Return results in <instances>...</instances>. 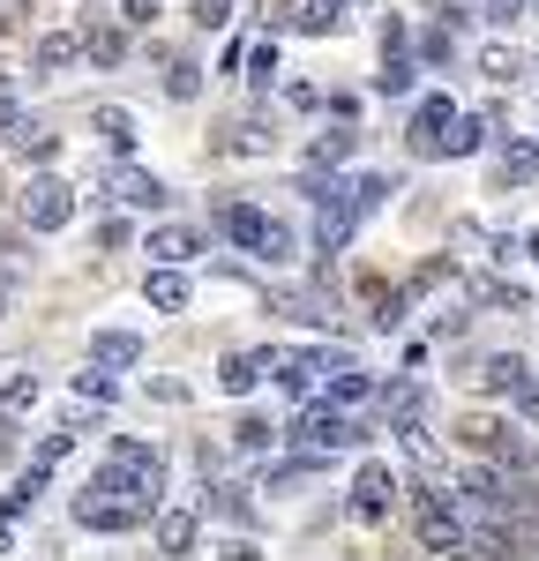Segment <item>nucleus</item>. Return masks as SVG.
<instances>
[{
  "mask_svg": "<svg viewBox=\"0 0 539 561\" xmlns=\"http://www.w3.org/2000/svg\"><path fill=\"white\" fill-rule=\"evenodd\" d=\"M158 494H165V457L150 442H113L98 479L76 494V524L83 531H128L158 510Z\"/></svg>",
  "mask_w": 539,
  "mask_h": 561,
  "instance_id": "1",
  "label": "nucleus"
},
{
  "mask_svg": "<svg viewBox=\"0 0 539 561\" xmlns=\"http://www.w3.org/2000/svg\"><path fill=\"white\" fill-rule=\"evenodd\" d=\"M382 195H390V180H382V173H359V180L322 187V225H314V248H322V255H337V248L353 240V225L375 210Z\"/></svg>",
  "mask_w": 539,
  "mask_h": 561,
  "instance_id": "2",
  "label": "nucleus"
},
{
  "mask_svg": "<svg viewBox=\"0 0 539 561\" xmlns=\"http://www.w3.org/2000/svg\"><path fill=\"white\" fill-rule=\"evenodd\" d=\"M218 225H225L232 248H248V255H263V262H293V232H285L277 217H263L255 203H225Z\"/></svg>",
  "mask_w": 539,
  "mask_h": 561,
  "instance_id": "3",
  "label": "nucleus"
},
{
  "mask_svg": "<svg viewBox=\"0 0 539 561\" xmlns=\"http://www.w3.org/2000/svg\"><path fill=\"white\" fill-rule=\"evenodd\" d=\"M15 210H23V225H38V232H60V225L76 217V195H68V180L38 173L23 195H15Z\"/></svg>",
  "mask_w": 539,
  "mask_h": 561,
  "instance_id": "4",
  "label": "nucleus"
},
{
  "mask_svg": "<svg viewBox=\"0 0 539 561\" xmlns=\"http://www.w3.org/2000/svg\"><path fill=\"white\" fill-rule=\"evenodd\" d=\"M270 367H277V382L293 389V397H314V389H322L330 375H337V367H345V352H277Z\"/></svg>",
  "mask_w": 539,
  "mask_h": 561,
  "instance_id": "5",
  "label": "nucleus"
},
{
  "mask_svg": "<svg viewBox=\"0 0 539 561\" xmlns=\"http://www.w3.org/2000/svg\"><path fill=\"white\" fill-rule=\"evenodd\" d=\"M420 539H427L435 554H457V547H465V517H457L449 494H420Z\"/></svg>",
  "mask_w": 539,
  "mask_h": 561,
  "instance_id": "6",
  "label": "nucleus"
},
{
  "mask_svg": "<svg viewBox=\"0 0 539 561\" xmlns=\"http://www.w3.org/2000/svg\"><path fill=\"white\" fill-rule=\"evenodd\" d=\"M390 494H398V479H390V465H359L353 479V517H390Z\"/></svg>",
  "mask_w": 539,
  "mask_h": 561,
  "instance_id": "7",
  "label": "nucleus"
},
{
  "mask_svg": "<svg viewBox=\"0 0 539 561\" xmlns=\"http://www.w3.org/2000/svg\"><path fill=\"white\" fill-rule=\"evenodd\" d=\"M105 187H113L128 210H165V180H150L142 165H113V173H105Z\"/></svg>",
  "mask_w": 539,
  "mask_h": 561,
  "instance_id": "8",
  "label": "nucleus"
},
{
  "mask_svg": "<svg viewBox=\"0 0 539 561\" xmlns=\"http://www.w3.org/2000/svg\"><path fill=\"white\" fill-rule=\"evenodd\" d=\"M449 121H457V113H449V98H427V105L412 113V150H420V158H443Z\"/></svg>",
  "mask_w": 539,
  "mask_h": 561,
  "instance_id": "9",
  "label": "nucleus"
},
{
  "mask_svg": "<svg viewBox=\"0 0 539 561\" xmlns=\"http://www.w3.org/2000/svg\"><path fill=\"white\" fill-rule=\"evenodd\" d=\"M270 359H277V352H225V359H218V389H225V397H248V389L263 382Z\"/></svg>",
  "mask_w": 539,
  "mask_h": 561,
  "instance_id": "10",
  "label": "nucleus"
},
{
  "mask_svg": "<svg viewBox=\"0 0 539 561\" xmlns=\"http://www.w3.org/2000/svg\"><path fill=\"white\" fill-rule=\"evenodd\" d=\"M90 359L121 375V367H135V359H142V337H135V330H98V337H90Z\"/></svg>",
  "mask_w": 539,
  "mask_h": 561,
  "instance_id": "11",
  "label": "nucleus"
},
{
  "mask_svg": "<svg viewBox=\"0 0 539 561\" xmlns=\"http://www.w3.org/2000/svg\"><path fill=\"white\" fill-rule=\"evenodd\" d=\"M142 248H150L158 262H187V255H203V232H195V225H158Z\"/></svg>",
  "mask_w": 539,
  "mask_h": 561,
  "instance_id": "12",
  "label": "nucleus"
},
{
  "mask_svg": "<svg viewBox=\"0 0 539 561\" xmlns=\"http://www.w3.org/2000/svg\"><path fill=\"white\" fill-rule=\"evenodd\" d=\"M142 300H150V307H165V314H180V307H187V277H180V262H158V270H150Z\"/></svg>",
  "mask_w": 539,
  "mask_h": 561,
  "instance_id": "13",
  "label": "nucleus"
},
{
  "mask_svg": "<svg viewBox=\"0 0 539 561\" xmlns=\"http://www.w3.org/2000/svg\"><path fill=\"white\" fill-rule=\"evenodd\" d=\"M158 547H165V554H187V547H195V510H165V517H158Z\"/></svg>",
  "mask_w": 539,
  "mask_h": 561,
  "instance_id": "14",
  "label": "nucleus"
},
{
  "mask_svg": "<svg viewBox=\"0 0 539 561\" xmlns=\"http://www.w3.org/2000/svg\"><path fill=\"white\" fill-rule=\"evenodd\" d=\"M480 142H494V121H449L443 158H465V150H480Z\"/></svg>",
  "mask_w": 539,
  "mask_h": 561,
  "instance_id": "15",
  "label": "nucleus"
},
{
  "mask_svg": "<svg viewBox=\"0 0 539 561\" xmlns=\"http://www.w3.org/2000/svg\"><path fill=\"white\" fill-rule=\"evenodd\" d=\"M90 404H113V367H98V359H90V375H76V412Z\"/></svg>",
  "mask_w": 539,
  "mask_h": 561,
  "instance_id": "16",
  "label": "nucleus"
},
{
  "mask_svg": "<svg viewBox=\"0 0 539 561\" xmlns=\"http://www.w3.org/2000/svg\"><path fill=\"white\" fill-rule=\"evenodd\" d=\"M480 382H488V389H517V382H525V359H517V352H494L488 367H480Z\"/></svg>",
  "mask_w": 539,
  "mask_h": 561,
  "instance_id": "17",
  "label": "nucleus"
},
{
  "mask_svg": "<svg viewBox=\"0 0 539 561\" xmlns=\"http://www.w3.org/2000/svg\"><path fill=\"white\" fill-rule=\"evenodd\" d=\"M98 135L113 142V158H128V150H135V121L121 113V105H113V113H98Z\"/></svg>",
  "mask_w": 539,
  "mask_h": 561,
  "instance_id": "18",
  "label": "nucleus"
},
{
  "mask_svg": "<svg viewBox=\"0 0 539 561\" xmlns=\"http://www.w3.org/2000/svg\"><path fill=\"white\" fill-rule=\"evenodd\" d=\"M76 53H83V38H76V31H53V38H38V68H68Z\"/></svg>",
  "mask_w": 539,
  "mask_h": 561,
  "instance_id": "19",
  "label": "nucleus"
},
{
  "mask_svg": "<svg viewBox=\"0 0 539 561\" xmlns=\"http://www.w3.org/2000/svg\"><path fill=\"white\" fill-rule=\"evenodd\" d=\"M337 23H345V0H308V8H300V31H314V38L337 31Z\"/></svg>",
  "mask_w": 539,
  "mask_h": 561,
  "instance_id": "20",
  "label": "nucleus"
},
{
  "mask_svg": "<svg viewBox=\"0 0 539 561\" xmlns=\"http://www.w3.org/2000/svg\"><path fill=\"white\" fill-rule=\"evenodd\" d=\"M23 158H53V128H38V121H15V135H8Z\"/></svg>",
  "mask_w": 539,
  "mask_h": 561,
  "instance_id": "21",
  "label": "nucleus"
},
{
  "mask_svg": "<svg viewBox=\"0 0 539 561\" xmlns=\"http://www.w3.org/2000/svg\"><path fill=\"white\" fill-rule=\"evenodd\" d=\"M83 53L98 60V68H113V60L128 53V38H121V31H90V38H83Z\"/></svg>",
  "mask_w": 539,
  "mask_h": 561,
  "instance_id": "22",
  "label": "nucleus"
},
{
  "mask_svg": "<svg viewBox=\"0 0 539 561\" xmlns=\"http://www.w3.org/2000/svg\"><path fill=\"white\" fill-rule=\"evenodd\" d=\"M0 404H8V412H31V404H38V375H15V382L0 389Z\"/></svg>",
  "mask_w": 539,
  "mask_h": 561,
  "instance_id": "23",
  "label": "nucleus"
},
{
  "mask_svg": "<svg viewBox=\"0 0 539 561\" xmlns=\"http://www.w3.org/2000/svg\"><path fill=\"white\" fill-rule=\"evenodd\" d=\"M68 449H76V434H45L38 449H31V465H38V472H53V465H60Z\"/></svg>",
  "mask_w": 539,
  "mask_h": 561,
  "instance_id": "24",
  "label": "nucleus"
},
{
  "mask_svg": "<svg viewBox=\"0 0 539 561\" xmlns=\"http://www.w3.org/2000/svg\"><path fill=\"white\" fill-rule=\"evenodd\" d=\"M165 90H173V98H195V90H203V76H195V60H173V76H165Z\"/></svg>",
  "mask_w": 539,
  "mask_h": 561,
  "instance_id": "25",
  "label": "nucleus"
},
{
  "mask_svg": "<svg viewBox=\"0 0 539 561\" xmlns=\"http://www.w3.org/2000/svg\"><path fill=\"white\" fill-rule=\"evenodd\" d=\"M195 23H203V31H225V23H232V0H195Z\"/></svg>",
  "mask_w": 539,
  "mask_h": 561,
  "instance_id": "26",
  "label": "nucleus"
},
{
  "mask_svg": "<svg viewBox=\"0 0 539 561\" xmlns=\"http://www.w3.org/2000/svg\"><path fill=\"white\" fill-rule=\"evenodd\" d=\"M248 76H255V83H270V76H277V53H270V45H255V53H248Z\"/></svg>",
  "mask_w": 539,
  "mask_h": 561,
  "instance_id": "27",
  "label": "nucleus"
},
{
  "mask_svg": "<svg viewBox=\"0 0 539 561\" xmlns=\"http://www.w3.org/2000/svg\"><path fill=\"white\" fill-rule=\"evenodd\" d=\"M232 442H240V449H270V427H263V420H240V434H232Z\"/></svg>",
  "mask_w": 539,
  "mask_h": 561,
  "instance_id": "28",
  "label": "nucleus"
},
{
  "mask_svg": "<svg viewBox=\"0 0 539 561\" xmlns=\"http://www.w3.org/2000/svg\"><path fill=\"white\" fill-rule=\"evenodd\" d=\"M517 412H525V420L539 427V382H517Z\"/></svg>",
  "mask_w": 539,
  "mask_h": 561,
  "instance_id": "29",
  "label": "nucleus"
},
{
  "mask_svg": "<svg viewBox=\"0 0 539 561\" xmlns=\"http://www.w3.org/2000/svg\"><path fill=\"white\" fill-rule=\"evenodd\" d=\"M480 15H488V23H509V15H517V0H480Z\"/></svg>",
  "mask_w": 539,
  "mask_h": 561,
  "instance_id": "30",
  "label": "nucleus"
},
{
  "mask_svg": "<svg viewBox=\"0 0 539 561\" xmlns=\"http://www.w3.org/2000/svg\"><path fill=\"white\" fill-rule=\"evenodd\" d=\"M0 457H15V420H8V404H0Z\"/></svg>",
  "mask_w": 539,
  "mask_h": 561,
  "instance_id": "31",
  "label": "nucleus"
},
{
  "mask_svg": "<svg viewBox=\"0 0 539 561\" xmlns=\"http://www.w3.org/2000/svg\"><path fill=\"white\" fill-rule=\"evenodd\" d=\"M15 121H23V113H15V105H8V98H0V128H15Z\"/></svg>",
  "mask_w": 539,
  "mask_h": 561,
  "instance_id": "32",
  "label": "nucleus"
},
{
  "mask_svg": "<svg viewBox=\"0 0 539 561\" xmlns=\"http://www.w3.org/2000/svg\"><path fill=\"white\" fill-rule=\"evenodd\" d=\"M0 554H8V517H0Z\"/></svg>",
  "mask_w": 539,
  "mask_h": 561,
  "instance_id": "33",
  "label": "nucleus"
},
{
  "mask_svg": "<svg viewBox=\"0 0 539 561\" xmlns=\"http://www.w3.org/2000/svg\"><path fill=\"white\" fill-rule=\"evenodd\" d=\"M525 248H532V262H539V232H532V240H525Z\"/></svg>",
  "mask_w": 539,
  "mask_h": 561,
  "instance_id": "34",
  "label": "nucleus"
}]
</instances>
